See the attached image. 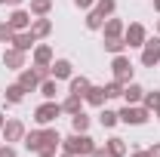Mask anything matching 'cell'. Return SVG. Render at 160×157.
Instances as JSON below:
<instances>
[{
	"label": "cell",
	"instance_id": "obj_1",
	"mask_svg": "<svg viewBox=\"0 0 160 157\" xmlns=\"http://www.w3.org/2000/svg\"><path fill=\"white\" fill-rule=\"evenodd\" d=\"M92 148H96V142L89 133H71L68 139H62V151H68L74 157H89Z\"/></svg>",
	"mask_w": 160,
	"mask_h": 157
},
{
	"label": "cell",
	"instance_id": "obj_2",
	"mask_svg": "<svg viewBox=\"0 0 160 157\" xmlns=\"http://www.w3.org/2000/svg\"><path fill=\"white\" fill-rule=\"evenodd\" d=\"M59 117H62V102H56V99H46L43 105L34 108V123L37 126H52Z\"/></svg>",
	"mask_w": 160,
	"mask_h": 157
},
{
	"label": "cell",
	"instance_id": "obj_3",
	"mask_svg": "<svg viewBox=\"0 0 160 157\" xmlns=\"http://www.w3.org/2000/svg\"><path fill=\"white\" fill-rule=\"evenodd\" d=\"M120 123H126V126H142V123H148L151 120V111L145 108V105H123L117 111Z\"/></svg>",
	"mask_w": 160,
	"mask_h": 157
},
{
	"label": "cell",
	"instance_id": "obj_4",
	"mask_svg": "<svg viewBox=\"0 0 160 157\" xmlns=\"http://www.w3.org/2000/svg\"><path fill=\"white\" fill-rule=\"evenodd\" d=\"M132 62H129V56L126 53H120V56H114V62H111V74H114V80H120L123 86L132 80Z\"/></svg>",
	"mask_w": 160,
	"mask_h": 157
},
{
	"label": "cell",
	"instance_id": "obj_5",
	"mask_svg": "<svg viewBox=\"0 0 160 157\" xmlns=\"http://www.w3.org/2000/svg\"><path fill=\"white\" fill-rule=\"evenodd\" d=\"M123 40H126V46H129V49H142V46H145V40H148V31H145V25H142V22H132V25H126V31H123Z\"/></svg>",
	"mask_w": 160,
	"mask_h": 157
},
{
	"label": "cell",
	"instance_id": "obj_6",
	"mask_svg": "<svg viewBox=\"0 0 160 157\" xmlns=\"http://www.w3.org/2000/svg\"><path fill=\"white\" fill-rule=\"evenodd\" d=\"M142 65L145 68H157L160 65V34L145 40V46H142Z\"/></svg>",
	"mask_w": 160,
	"mask_h": 157
},
{
	"label": "cell",
	"instance_id": "obj_7",
	"mask_svg": "<svg viewBox=\"0 0 160 157\" xmlns=\"http://www.w3.org/2000/svg\"><path fill=\"white\" fill-rule=\"evenodd\" d=\"M25 123H22L19 117H12V120H6L3 123V129H0V136H3V142H9V145H16V142H22L25 139Z\"/></svg>",
	"mask_w": 160,
	"mask_h": 157
},
{
	"label": "cell",
	"instance_id": "obj_8",
	"mask_svg": "<svg viewBox=\"0 0 160 157\" xmlns=\"http://www.w3.org/2000/svg\"><path fill=\"white\" fill-rule=\"evenodd\" d=\"M9 28L12 31H28L31 28V22H34V16H31V9H22V6H12V13H9Z\"/></svg>",
	"mask_w": 160,
	"mask_h": 157
},
{
	"label": "cell",
	"instance_id": "obj_9",
	"mask_svg": "<svg viewBox=\"0 0 160 157\" xmlns=\"http://www.w3.org/2000/svg\"><path fill=\"white\" fill-rule=\"evenodd\" d=\"M40 80H43V77L37 74V68H22V71H19V80H16V83H19L25 93H34V89L40 86Z\"/></svg>",
	"mask_w": 160,
	"mask_h": 157
},
{
	"label": "cell",
	"instance_id": "obj_10",
	"mask_svg": "<svg viewBox=\"0 0 160 157\" xmlns=\"http://www.w3.org/2000/svg\"><path fill=\"white\" fill-rule=\"evenodd\" d=\"M49 77L71 80V77H74V65H71V59H52V65H49Z\"/></svg>",
	"mask_w": 160,
	"mask_h": 157
},
{
	"label": "cell",
	"instance_id": "obj_11",
	"mask_svg": "<svg viewBox=\"0 0 160 157\" xmlns=\"http://www.w3.org/2000/svg\"><path fill=\"white\" fill-rule=\"evenodd\" d=\"M25 59H28V53H22L16 46H6V53H3V65H6L9 71H22V68H25Z\"/></svg>",
	"mask_w": 160,
	"mask_h": 157
},
{
	"label": "cell",
	"instance_id": "obj_12",
	"mask_svg": "<svg viewBox=\"0 0 160 157\" xmlns=\"http://www.w3.org/2000/svg\"><path fill=\"white\" fill-rule=\"evenodd\" d=\"M31 53H34L31 59H34L37 68H49V65H52V46H49V43H37Z\"/></svg>",
	"mask_w": 160,
	"mask_h": 157
},
{
	"label": "cell",
	"instance_id": "obj_13",
	"mask_svg": "<svg viewBox=\"0 0 160 157\" xmlns=\"http://www.w3.org/2000/svg\"><path fill=\"white\" fill-rule=\"evenodd\" d=\"M37 43H40V40L34 37V34H31V28H28V31H16V37H12L9 46H16V49H22V53H28V49H34Z\"/></svg>",
	"mask_w": 160,
	"mask_h": 157
},
{
	"label": "cell",
	"instance_id": "obj_14",
	"mask_svg": "<svg viewBox=\"0 0 160 157\" xmlns=\"http://www.w3.org/2000/svg\"><path fill=\"white\" fill-rule=\"evenodd\" d=\"M142 96H145V86L136 83V80H129V83L123 86V102H126V105H142Z\"/></svg>",
	"mask_w": 160,
	"mask_h": 157
},
{
	"label": "cell",
	"instance_id": "obj_15",
	"mask_svg": "<svg viewBox=\"0 0 160 157\" xmlns=\"http://www.w3.org/2000/svg\"><path fill=\"white\" fill-rule=\"evenodd\" d=\"M102 31H105V37H123L126 22H123V19H114V16H108V19H105V25H102Z\"/></svg>",
	"mask_w": 160,
	"mask_h": 157
},
{
	"label": "cell",
	"instance_id": "obj_16",
	"mask_svg": "<svg viewBox=\"0 0 160 157\" xmlns=\"http://www.w3.org/2000/svg\"><path fill=\"white\" fill-rule=\"evenodd\" d=\"M31 34H34V37H37V40L49 37V34H52V22L46 19V16H37V19L31 22Z\"/></svg>",
	"mask_w": 160,
	"mask_h": 157
},
{
	"label": "cell",
	"instance_id": "obj_17",
	"mask_svg": "<svg viewBox=\"0 0 160 157\" xmlns=\"http://www.w3.org/2000/svg\"><path fill=\"white\" fill-rule=\"evenodd\" d=\"M86 105H92V108H105V102H108V93H105V86H89V93L83 96Z\"/></svg>",
	"mask_w": 160,
	"mask_h": 157
},
{
	"label": "cell",
	"instance_id": "obj_18",
	"mask_svg": "<svg viewBox=\"0 0 160 157\" xmlns=\"http://www.w3.org/2000/svg\"><path fill=\"white\" fill-rule=\"evenodd\" d=\"M89 86H92V83H89V77H83V74L68 80V93H74V96H80V99L89 93Z\"/></svg>",
	"mask_w": 160,
	"mask_h": 157
},
{
	"label": "cell",
	"instance_id": "obj_19",
	"mask_svg": "<svg viewBox=\"0 0 160 157\" xmlns=\"http://www.w3.org/2000/svg\"><path fill=\"white\" fill-rule=\"evenodd\" d=\"M22 142H25V148H28V151H37L40 145L46 142V136H43V126H40V129H31V133H25V139H22Z\"/></svg>",
	"mask_w": 160,
	"mask_h": 157
},
{
	"label": "cell",
	"instance_id": "obj_20",
	"mask_svg": "<svg viewBox=\"0 0 160 157\" xmlns=\"http://www.w3.org/2000/svg\"><path fill=\"white\" fill-rule=\"evenodd\" d=\"M59 151H62V142H59V139H46L34 154H37V157H56Z\"/></svg>",
	"mask_w": 160,
	"mask_h": 157
},
{
	"label": "cell",
	"instance_id": "obj_21",
	"mask_svg": "<svg viewBox=\"0 0 160 157\" xmlns=\"http://www.w3.org/2000/svg\"><path fill=\"white\" fill-rule=\"evenodd\" d=\"M89 123H92V117H89L86 111L71 114V126H74V133H89Z\"/></svg>",
	"mask_w": 160,
	"mask_h": 157
},
{
	"label": "cell",
	"instance_id": "obj_22",
	"mask_svg": "<svg viewBox=\"0 0 160 157\" xmlns=\"http://www.w3.org/2000/svg\"><path fill=\"white\" fill-rule=\"evenodd\" d=\"M80 102H83L80 96H74V93H68V99L62 102V114H68V117H71V114H77V111H83V105H80Z\"/></svg>",
	"mask_w": 160,
	"mask_h": 157
},
{
	"label": "cell",
	"instance_id": "obj_23",
	"mask_svg": "<svg viewBox=\"0 0 160 157\" xmlns=\"http://www.w3.org/2000/svg\"><path fill=\"white\" fill-rule=\"evenodd\" d=\"M37 93H40L43 99H56V93H59V80H56V77H46V80H40Z\"/></svg>",
	"mask_w": 160,
	"mask_h": 157
},
{
	"label": "cell",
	"instance_id": "obj_24",
	"mask_svg": "<svg viewBox=\"0 0 160 157\" xmlns=\"http://www.w3.org/2000/svg\"><path fill=\"white\" fill-rule=\"evenodd\" d=\"M3 96H6V102H9V105H22V102H25V96H28V93H25V89H22L19 83H9V86H6V93H3Z\"/></svg>",
	"mask_w": 160,
	"mask_h": 157
},
{
	"label": "cell",
	"instance_id": "obj_25",
	"mask_svg": "<svg viewBox=\"0 0 160 157\" xmlns=\"http://www.w3.org/2000/svg\"><path fill=\"white\" fill-rule=\"evenodd\" d=\"M105 145H108V154L111 157H126V142H123L120 136H111Z\"/></svg>",
	"mask_w": 160,
	"mask_h": 157
},
{
	"label": "cell",
	"instance_id": "obj_26",
	"mask_svg": "<svg viewBox=\"0 0 160 157\" xmlns=\"http://www.w3.org/2000/svg\"><path fill=\"white\" fill-rule=\"evenodd\" d=\"M102 46H105V53L120 56V53L126 49V40H123V37H105V43H102Z\"/></svg>",
	"mask_w": 160,
	"mask_h": 157
},
{
	"label": "cell",
	"instance_id": "obj_27",
	"mask_svg": "<svg viewBox=\"0 0 160 157\" xmlns=\"http://www.w3.org/2000/svg\"><path fill=\"white\" fill-rule=\"evenodd\" d=\"M142 105H145V108H148V111L154 114V111L160 108V93H157V89H151V93L145 89V96H142Z\"/></svg>",
	"mask_w": 160,
	"mask_h": 157
},
{
	"label": "cell",
	"instance_id": "obj_28",
	"mask_svg": "<svg viewBox=\"0 0 160 157\" xmlns=\"http://www.w3.org/2000/svg\"><path fill=\"white\" fill-rule=\"evenodd\" d=\"M99 123L105 126V129H114L120 123V117H117V111H108V108H102V114H99Z\"/></svg>",
	"mask_w": 160,
	"mask_h": 157
},
{
	"label": "cell",
	"instance_id": "obj_29",
	"mask_svg": "<svg viewBox=\"0 0 160 157\" xmlns=\"http://www.w3.org/2000/svg\"><path fill=\"white\" fill-rule=\"evenodd\" d=\"M92 9H96L99 16H105V19H108V16H114V9H117V0H96V6H92Z\"/></svg>",
	"mask_w": 160,
	"mask_h": 157
},
{
	"label": "cell",
	"instance_id": "obj_30",
	"mask_svg": "<svg viewBox=\"0 0 160 157\" xmlns=\"http://www.w3.org/2000/svg\"><path fill=\"white\" fill-rule=\"evenodd\" d=\"M49 9H52V0H31V16L37 19V16H49Z\"/></svg>",
	"mask_w": 160,
	"mask_h": 157
},
{
	"label": "cell",
	"instance_id": "obj_31",
	"mask_svg": "<svg viewBox=\"0 0 160 157\" xmlns=\"http://www.w3.org/2000/svg\"><path fill=\"white\" fill-rule=\"evenodd\" d=\"M102 25H105V16H99L96 9H89L86 13V28L89 31H102Z\"/></svg>",
	"mask_w": 160,
	"mask_h": 157
},
{
	"label": "cell",
	"instance_id": "obj_32",
	"mask_svg": "<svg viewBox=\"0 0 160 157\" xmlns=\"http://www.w3.org/2000/svg\"><path fill=\"white\" fill-rule=\"evenodd\" d=\"M105 93H108V99H123V83H120V80L105 83Z\"/></svg>",
	"mask_w": 160,
	"mask_h": 157
},
{
	"label": "cell",
	"instance_id": "obj_33",
	"mask_svg": "<svg viewBox=\"0 0 160 157\" xmlns=\"http://www.w3.org/2000/svg\"><path fill=\"white\" fill-rule=\"evenodd\" d=\"M12 37H16V31L9 28V22H0V43H12Z\"/></svg>",
	"mask_w": 160,
	"mask_h": 157
},
{
	"label": "cell",
	"instance_id": "obj_34",
	"mask_svg": "<svg viewBox=\"0 0 160 157\" xmlns=\"http://www.w3.org/2000/svg\"><path fill=\"white\" fill-rule=\"evenodd\" d=\"M0 157H19V154H16V148H12L9 142H3V145H0Z\"/></svg>",
	"mask_w": 160,
	"mask_h": 157
},
{
	"label": "cell",
	"instance_id": "obj_35",
	"mask_svg": "<svg viewBox=\"0 0 160 157\" xmlns=\"http://www.w3.org/2000/svg\"><path fill=\"white\" fill-rule=\"evenodd\" d=\"M89 157H111V154H108V145H96Z\"/></svg>",
	"mask_w": 160,
	"mask_h": 157
},
{
	"label": "cell",
	"instance_id": "obj_36",
	"mask_svg": "<svg viewBox=\"0 0 160 157\" xmlns=\"http://www.w3.org/2000/svg\"><path fill=\"white\" fill-rule=\"evenodd\" d=\"M74 6H77V9H86V13H89V9L96 6V0H74Z\"/></svg>",
	"mask_w": 160,
	"mask_h": 157
},
{
	"label": "cell",
	"instance_id": "obj_37",
	"mask_svg": "<svg viewBox=\"0 0 160 157\" xmlns=\"http://www.w3.org/2000/svg\"><path fill=\"white\" fill-rule=\"evenodd\" d=\"M148 157H160V142H154V145L148 148Z\"/></svg>",
	"mask_w": 160,
	"mask_h": 157
},
{
	"label": "cell",
	"instance_id": "obj_38",
	"mask_svg": "<svg viewBox=\"0 0 160 157\" xmlns=\"http://www.w3.org/2000/svg\"><path fill=\"white\" fill-rule=\"evenodd\" d=\"M25 0H0V6H22Z\"/></svg>",
	"mask_w": 160,
	"mask_h": 157
},
{
	"label": "cell",
	"instance_id": "obj_39",
	"mask_svg": "<svg viewBox=\"0 0 160 157\" xmlns=\"http://www.w3.org/2000/svg\"><path fill=\"white\" fill-rule=\"evenodd\" d=\"M129 157H148V151H132Z\"/></svg>",
	"mask_w": 160,
	"mask_h": 157
},
{
	"label": "cell",
	"instance_id": "obj_40",
	"mask_svg": "<svg viewBox=\"0 0 160 157\" xmlns=\"http://www.w3.org/2000/svg\"><path fill=\"white\" fill-rule=\"evenodd\" d=\"M3 123H6V117H3V111H0V129H3Z\"/></svg>",
	"mask_w": 160,
	"mask_h": 157
},
{
	"label": "cell",
	"instance_id": "obj_41",
	"mask_svg": "<svg viewBox=\"0 0 160 157\" xmlns=\"http://www.w3.org/2000/svg\"><path fill=\"white\" fill-rule=\"evenodd\" d=\"M56 157H74V154H68V151H62V154H56Z\"/></svg>",
	"mask_w": 160,
	"mask_h": 157
},
{
	"label": "cell",
	"instance_id": "obj_42",
	"mask_svg": "<svg viewBox=\"0 0 160 157\" xmlns=\"http://www.w3.org/2000/svg\"><path fill=\"white\" fill-rule=\"evenodd\" d=\"M154 9H157V13H160V0H154Z\"/></svg>",
	"mask_w": 160,
	"mask_h": 157
},
{
	"label": "cell",
	"instance_id": "obj_43",
	"mask_svg": "<svg viewBox=\"0 0 160 157\" xmlns=\"http://www.w3.org/2000/svg\"><path fill=\"white\" fill-rule=\"evenodd\" d=\"M154 117H157V120H160V108H157V111H154Z\"/></svg>",
	"mask_w": 160,
	"mask_h": 157
},
{
	"label": "cell",
	"instance_id": "obj_44",
	"mask_svg": "<svg viewBox=\"0 0 160 157\" xmlns=\"http://www.w3.org/2000/svg\"><path fill=\"white\" fill-rule=\"evenodd\" d=\"M157 34H160V19H157Z\"/></svg>",
	"mask_w": 160,
	"mask_h": 157
}]
</instances>
